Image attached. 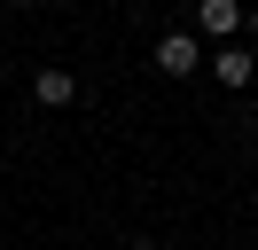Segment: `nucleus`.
<instances>
[{"instance_id": "obj_1", "label": "nucleus", "mask_w": 258, "mask_h": 250, "mask_svg": "<svg viewBox=\"0 0 258 250\" xmlns=\"http://www.w3.org/2000/svg\"><path fill=\"white\" fill-rule=\"evenodd\" d=\"M157 71L164 78H196V71H204V47H196L188 31H164V39H157Z\"/></svg>"}, {"instance_id": "obj_2", "label": "nucleus", "mask_w": 258, "mask_h": 250, "mask_svg": "<svg viewBox=\"0 0 258 250\" xmlns=\"http://www.w3.org/2000/svg\"><path fill=\"white\" fill-rule=\"evenodd\" d=\"M196 24H204L211 39H235L242 31V0H196Z\"/></svg>"}, {"instance_id": "obj_3", "label": "nucleus", "mask_w": 258, "mask_h": 250, "mask_svg": "<svg viewBox=\"0 0 258 250\" xmlns=\"http://www.w3.org/2000/svg\"><path fill=\"white\" fill-rule=\"evenodd\" d=\"M211 78H219V86H235V94H242V86H250V78H258V62L242 55V47H219V55H211Z\"/></svg>"}, {"instance_id": "obj_4", "label": "nucleus", "mask_w": 258, "mask_h": 250, "mask_svg": "<svg viewBox=\"0 0 258 250\" xmlns=\"http://www.w3.org/2000/svg\"><path fill=\"white\" fill-rule=\"evenodd\" d=\"M32 94H39L47 109H71V102H79V78H71V71H55V62H47V71L32 78Z\"/></svg>"}, {"instance_id": "obj_5", "label": "nucleus", "mask_w": 258, "mask_h": 250, "mask_svg": "<svg viewBox=\"0 0 258 250\" xmlns=\"http://www.w3.org/2000/svg\"><path fill=\"white\" fill-rule=\"evenodd\" d=\"M250 31H258V0H250Z\"/></svg>"}, {"instance_id": "obj_6", "label": "nucleus", "mask_w": 258, "mask_h": 250, "mask_svg": "<svg viewBox=\"0 0 258 250\" xmlns=\"http://www.w3.org/2000/svg\"><path fill=\"white\" fill-rule=\"evenodd\" d=\"M125 250H157V242H125Z\"/></svg>"}, {"instance_id": "obj_7", "label": "nucleus", "mask_w": 258, "mask_h": 250, "mask_svg": "<svg viewBox=\"0 0 258 250\" xmlns=\"http://www.w3.org/2000/svg\"><path fill=\"white\" fill-rule=\"evenodd\" d=\"M8 8H32V0H8Z\"/></svg>"}]
</instances>
